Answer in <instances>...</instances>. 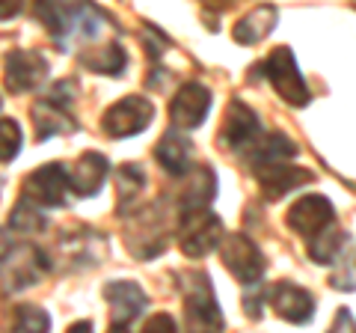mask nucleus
Listing matches in <instances>:
<instances>
[{
  "label": "nucleus",
  "instance_id": "obj_1",
  "mask_svg": "<svg viewBox=\"0 0 356 333\" xmlns=\"http://www.w3.org/2000/svg\"><path fill=\"white\" fill-rule=\"evenodd\" d=\"M184 283V333H222L226 318L214 297V288L205 274H187Z\"/></svg>",
  "mask_w": 356,
  "mask_h": 333
},
{
  "label": "nucleus",
  "instance_id": "obj_2",
  "mask_svg": "<svg viewBox=\"0 0 356 333\" xmlns=\"http://www.w3.org/2000/svg\"><path fill=\"white\" fill-rule=\"evenodd\" d=\"M51 265L54 262L48 259V253L39 250L36 244H15V247L0 259V283H3L9 295L24 292V288L44 280Z\"/></svg>",
  "mask_w": 356,
  "mask_h": 333
},
{
  "label": "nucleus",
  "instance_id": "obj_3",
  "mask_svg": "<svg viewBox=\"0 0 356 333\" xmlns=\"http://www.w3.org/2000/svg\"><path fill=\"white\" fill-rule=\"evenodd\" d=\"M222 235V220L208 212V208H199V212H181L178 217V247L187 259H202L208 253H214L220 247Z\"/></svg>",
  "mask_w": 356,
  "mask_h": 333
},
{
  "label": "nucleus",
  "instance_id": "obj_4",
  "mask_svg": "<svg viewBox=\"0 0 356 333\" xmlns=\"http://www.w3.org/2000/svg\"><path fill=\"white\" fill-rule=\"evenodd\" d=\"M261 65V72H267V81L273 84V90L280 93V98L285 104H294V107H303L309 104V86L303 81V75H300V65L294 60V51L288 45H280L270 51V57H267Z\"/></svg>",
  "mask_w": 356,
  "mask_h": 333
},
{
  "label": "nucleus",
  "instance_id": "obj_5",
  "mask_svg": "<svg viewBox=\"0 0 356 333\" xmlns=\"http://www.w3.org/2000/svg\"><path fill=\"white\" fill-rule=\"evenodd\" d=\"M154 119V104L146 95H125L119 98L113 107H107V114L102 116V128L107 137L125 140L143 134Z\"/></svg>",
  "mask_w": 356,
  "mask_h": 333
},
{
  "label": "nucleus",
  "instance_id": "obj_6",
  "mask_svg": "<svg viewBox=\"0 0 356 333\" xmlns=\"http://www.w3.org/2000/svg\"><path fill=\"white\" fill-rule=\"evenodd\" d=\"M220 259L229 268V274L241 280L243 286H255L261 280V274L267 268L264 253L259 250V244L252 238L241 235V232H232V235H222L220 241Z\"/></svg>",
  "mask_w": 356,
  "mask_h": 333
},
{
  "label": "nucleus",
  "instance_id": "obj_7",
  "mask_svg": "<svg viewBox=\"0 0 356 333\" xmlns=\"http://www.w3.org/2000/svg\"><path fill=\"white\" fill-rule=\"evenodd\" d=\"M170 232H166V215L163 206H149L140 215L131 217V229H128V250L137 259H154L166 250Z\"/></svg>",
  "mask_w": 356,
  "mask_h": 333
},
{
  "label": "nucleus",
  "instance_id": "obj_8",
  "mask_svg": "<svg viewBox=\"0 0 356 333\" xmlns=\"http://www.w3.org/2000/svg\"><path fill=\"white\" fill-rule=\"evenodd\" d=\"M65 194H69V166L60 161L33 170L21 185V196L36 208H60L65 206Z\"/></svg>",
  "mask_w": 356,
  "mask_h": 333
},
{
  "label": "nucleus",
  "instance_id": "obj_9",
  "mask_svg": "<svg viewBox=\"0 0 356 333\" xmlns=\"http://www.w3.org/2000/svg\"><path fill=\"white\" fill-rule=\"evenodd\" d=\"M288 226H291V232H297V235L303 238H315L321 235L327 226L336 224V208H332V203L327 196L321 194H306L300 196L297 203L288 208Z\"/></svg>",
  "mask_w": 356,
  "mask_h": 333
},
{
  "label": "nucleus",
  "instance_id": "obj_10",
  "mask_svg": "<svg viewBox=\"0 0 356 333\" xmlns=\"http://www.w3.org/2000/svg\"><path fill=\"white\" fill-rule=\"evenodd\" d=\"M3 72H6L3 81L9 93H30L48 77L51 65L44 60V54L39 51H13V54H6Z\"/></svg>",
  "mask_w": 356,
  "mask_h": 333
},
{
  "label": "nucleus",
  "instance_id": "obj_11",
  "mask_svg": "<svg viewBox=\"0 0 356 333\" xmlns=\"http://www.w3.org/2000/svg\"><path fill=\"white\" fill-rule=\"evenodd\" d=\"M267 304L273 307L276 316L291 321V325H309L312 316H315V297H312V292L288 280L267 288Z\"/></svg>",
  "mask_w": 356,
  "mask_h": 333
},
{
  "label": "nucleus",
  "instance_id": "obj_12",
  "mask_svg": "<svg viewBox=\"0 0 356 333\" xmlns=\"http://www.w3.org/2000/svg\"><path fill=\"white\" fill-rule=\"evenodd\" d=\"M241 152L255 173L270 164H288L297 155V143L288 134H282V131H259Z\"/></svg>",
  "mask_w": 356,
  "mask_h": 333
},
{
  "label": "nucleus",
  "instance_id": "obj_13",
  "mask_svg": "<svg viewBox=\"0 0 356 333\" xmlns=\"http://www.w3.org/2000/svg\"><path fill=\"white\" fill-rule=\"evenodd\" d=\"M211 110V90L205 84L191 81L184 84L181 90L175 93L172 104H170V119H172V128H199L205 122Z\"/></svg>",
  "mask_w": 356,
  "mask_h": 333
},
{
  "label": "nucleus",
  "instance_id": "obj_14",
  "mask_svg": "<svg viewBox=\"0 0 356 333\" xmlns=\"http://www.w3.org/2000/svg\"><path fill=\"white\" fill-rule=\"evenodd\" d=\"M261 131V122L259 114L243 104L241 98L229 102L226 107V116H222V128H220V146L222 149H232V152H241L247 143Z\"/></svg>",
  "mask_w": 356,
  "mask_h": 333
},
{
  "label": "nucleus",
  "instance_id": "obj_15",
  "mask_svg": "<svg viewBox=\"0 0 356 333\" xmlns=\"http://www.w3.org/2000/svg\"><path fill=\"white\" fill-rule=\"evenodd\" d=\"M104 301L110 307V318H113V325H122L128 327L134 318L143 316V309L149 307V297L146 292L131 283V280H113L104 286Z\"/></svg>",
  "mask_w": 356,
  "mask_h": 333
},
{
  "label": "nucleus",
  "instance_id": "obj_16",
  "mask_svg": "<svg viewBox=\"0 0 356 333\" xmlns=\"http://www.w3.org/2000/svg\"><path fill=\"white\" fill-rule=\"evenodd\" d=\"M312 179H315L312 170H306V166H291V164H270V166L255 170V182H259L264 199H270V203L297 191V187L309 185Z\"/></svg>",
  "mask_w": 356,
  "mask_h": 333
},
{
  "label": "nucleus",
  "instance_id": "obj_17",
  "mask_svg": "<svg viewBox=\"0 0 356 333\" xmlns=\"http://www.w3.org/2000/svg\"><path fill=\"white\" fill-rule=\"evenodd\" d=\"M110 176V161L102 152H83L69 170V191L77 196H95Z\"/></svg>",
  "mask_w": 356,
  "mask_h": 333
},
{
  "label": "nucleus",
  "instance_id": "obj_18",
  "mask_svg": "<svg viewBox=\"0 0 356 333\" xmlns=\"http://www.w3.org/2000/svg\"><path fill=\"white\" fill-rule=\"evenodd\" d=\"M214 196H217V173L211 170V164H199L187 173L184 187L178 191V208L181 212H199V208H208Z\"/></svg>",
  "mask_w": 356,
  "mask_h": 333
},
{
  "label": "nucleus",
  "instance_id": "obj_19",
  "mask_svg": "<svg viewBox=\"0 0 356 333\" xmlns=\"http://www.w3.org/2000/svg\"><path fill=\"white\" fill-rule=\"evenodd\" d=\"M30 116H33V128H36V140H48L54 134H74L81 128L69 110L48 102V98H39L30 107Z\"/></svg>",
  "mask_w": 356,
  "mask_h": 333
},
{
  "label": "nucleus",
  "instance_id": "obj_20",
  "mask_svg": "<svg viewBox=\"0 0 356 333\" xmlns=\"http://www.w3.org/2000/svg\"><path fill=\"white\" fill-rule=\"evenodd\" d=\"M191 155H193V143L187 140L178 128H170L161 137V143L154 146V158L170 176H187L191 173Z\"/></svg>",
  "mask_w": 356,
  "mask_h": 333
},
{
  "label": "nucleus",
  "instance_id": "obj_21",
  "mask_svg": "<svg viewBox=\"0 0 356 333\" xmlns=\"http://www.w3.org/2000/svg\"><path fill=\"white\" fill-rule=\"evenodd\" d=\"M276 15H280V13H276V6H270V3L255 6V9H250V13L235 24L232 36H235L238 45H259L267 33L273 30Z\"/></svg>",
  "mask_w": 356,
  "mask_h": 333
},
{
  "label": "nucleus",
  "instance_id": "obj_22",
  "mask_svg": "<svg viewBox=\"0 0 356 333\" xmlns=\"http://www.w3.org/2000/svg\"><path fill=\"white\" fill-rule=\"evenodd\" d=\"M81 65L95 75H110V77H119L128 65V54L119 42H107L102 48H89L81 54Z\"/></svg>",
  "mask_w": 356,
  "mask_h": 333
},
{
  "label": "nucleus",
  "instance_id": "obj_23",
  "mask_svg": "<svg viewBox=\"0 0 356 333\" xmlns=\"http://www.w3.org/2000/svg\"><path fill=\"white\" fill-rule=\"evenodd\" d=\"M48 226V217L42 215V208H36L33 203H27L24 196L18 199V206L9 212V229L21 232V235H39Z\"/></svg>",
  "mask_w": 356,
  "mask_h": 333
},
{
  "label": "nucleus",
  "instance_id": "obj_24",
  "mask_svg": "<svg viewBox=\"0 0 356 333\" xmlns=\"http://www.w3.org/2000/svg\"><path fill=\"white\" fill-rule=\"evenodd\" d=\"M146 187V170L140 164H122L116 173V194H119V215L128 208L131 199H137V194Z\"/></svg>",
  "mask_w": 356,
  "mask_h": 333
},
{
  "label": "nucleus",
  "instance_id": "obj_25",
  "mask_svg": "<svg viewBox=\"0 0 356 333\" xmlns=\"http://www.w3.org/2000/svg\"><path fill=\"white\" fill-rule=\"evenodd\" d=\"M344 241H348L344 238V232L332 224V226H327L324 232H321V235H315L309 241V256L315 259L318 265H330L344 250Z\"/></svg>",
  "mask_w": 356,
  "mask_h": 333
},
{
  "label": "nucleus",
  "instance_id": "obj_26",
  "mask_svg": "<svg viewBox=\"0 0 356 333\" xmlns=\"http://www.w3.org/2000/svg\"><path fill=\"white\" fill-rule=\"evenodd\" d=\"M13 333H51V316L42 307H18Z\"/></svg>",
  "mask_w": 356,
  "mask_h": 333
},
{
  "label": "nucleus",
  "instance_id": "obj_27",
  "mask_svg": "<svg viewBox=\"0 0 356 333\" xmlns=\"http://www.w3.org/2000/svg\"><path fill=\"white\" fill-rule=\"evenodd\" d=\"M21 140H24V134H21L18 122L15 119H0V164H9V161L18 158Z\"/></svg>",
  "mask_w": 356,
  "mask_h": 333
},
{
  "label": "nucleus",
  "instance_id": "obj_28",
  "mask_svg": "<svg viewBox=\"0 0 356 333\" xmlns=\"http://www.w3.org/2000/svg\"><path fill=\"white\" fill-rule=\"evenodd\" d=\"M44 98H48V102H54V104H60V107L69 110V107H72V102L77 98V84H74V81H60V84H54Z\"/></svg>",
  "mask_w": 356,
  "mask_h": 333
},
{
  "label": "nucleus",
  "instance_id": "obj_29",
  "mask_svg": "<svg viewBox=\"0 0 356 333\" xmlns=\"http://www.w3.org/2000/svg\"><path fill=\"white\" fill-rule=\"evenodd\" d=\"M267 301V288L264 286H247V292H243V309H247V316L252 321L261 318V304Z\"/></svg>",
  "mask_w": 356,
  "mask_h": 333
},
{
  "label": "nucleus",
  "instance_id": "obj_30",
  "mask_svg": "<svg viewBox=\"0 0 356 333\" xmlns=\"http://www.w3.org/2000/svg\"><path fill=\"white\" fill-rule=\"evenodd\" d=\"M143 333H178V325L170 313H154L152 318H146Z\"/></svg>",
  "mask_w": 356,
  "mask_h": 333
},
{
  "label": "nucleus",
  "instance_id": "obj_31",
  "mask_svg": "<svg viewBox=\"0 0 356 333\" xmlns=\"http://www.w3.org/2000/svg\"><path fill=\"white\" fill-rule=\"evenodd\" d=\"M327 333H353V313H350V309L341 307L336 313V318H332V325H330Z\"/></svg>",
  "mask_w": 356,
  "mask_h": 333
},
{
  "label": "nucleus",
  "instance_id": "obj_32",
  "mask_svg": "<svg viewBox=\"0 0 356 333\" xmlns=\"http://www.w3.org/2000/svg\"><path fill=\"white\" fill-rule=\"evenodd\" d=\"M21 3H9V0H0V21H9V18H15L21 13Z\"/></svg>",
  "mask_w": 356,
  "mask_h": 333
},
{
  "label": "nucleus",
  "instance_id": "obj_33",
  "mask_svg": "<svg viewBox=\"0 0 356 333\" xmlns=\"http://www.w3.org/2000/svg\"><path fill=\"white\" fill-rule=\"evenodd\" d=\"M13 247H15V241H13V235H9V229H0V259H3Z\"/></svg>",
  "mask_w": 356,
  "mask_h": 333
},
{
  "label": "nucleus",
  "instance_id": "obj_34",
  "mask_svg": "<svg viewBox=\"0 0 356 333\" xmlns=\"http://www.w3.org/2000/svg\"><path fill=\"white\" fill-rule=\"evenodd\" d=\"M65 333H92V325H89V321H74Z\"/></svg>",
  "mask_w": 356,
  "mask_h": 333
},
{
  "label": "nucleus",
  "instance_id": "obj_35",
  "mask_svg": "<svg viewBox=\"0 0 356 333\" xmlns=\"http://www.w3.org/2000/svg\"><path fill=\"white\" fill-rule=\"evenodd\" d=\"M107 333H131V327H122V325H113V327H110Z\"/></svg>",
  "mask_w": 356,
  "mask_h": 333
},
{
  "label": "nucleus",
  "instance_id": "obj_36",
  "mask_svg": "<svg viewBox=\"0 0 356 333\" xmlns=\"http://www.w3.org/2000/svg\"><path fill=\"white\" fill-rule=\"evenodd\" d=\"M0 191H3V179H0Z\"/></svg>",
  "mask_w": 356,
  "mask_h": 333
},
{
  "label": "nucleus",
  "instance_id": "obj_37",
  "mask_svg": "<svg viewBox=\"0 0 356 333\" xmlns=\"http://www.w3.org/2000/svg\"><path fill=\"white\" fill-rule=\"evenodd\" d=\"M0 104H3V98H0Z\"/></svg>",
  "mask_w": 356,
  "mask_h": 333
}]
</instances>
